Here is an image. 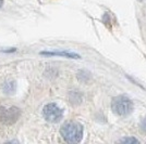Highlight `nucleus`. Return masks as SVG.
<instances>
[{"label":"nucleus","instance_id":"obj_1","mask_svg":"<svg viewBox=\"0 0 146 144\" xmlns=\"http://www.w3.org/2000/svg\"><path fill=\"white\" fill-rule=\"evenodd\" d=\"M60 133L68 143H79L83 138V127L79 122L69 121L61 127Z\"/></svg>","mask_w":146,"mask_h":144},{"label":"nucleus","instance_id":"obj_2","mask_svg":"<svg viewBox=\"0 0 146 144\" xmlns=\"http://www.w3.org/2000/svg\"><path fill=\"white\" fill-rule=\"evenodd\" d=\"M111 108L115 114L119 116H128L133 111V103L125 96H118L112 99Z\"/></svg>","mask_w":146,"mask_h":144},{"label":"nucleus","instance_id":"obj_3","mask_svg":"<svg viewBox=\"0 0 146 144\" xmlns=\"http://www.w3.org/2000/svg\"><path fill=\"white\" fill-rule=\"evenodd\" d=\"M45 119L50 122H58L63 116V111L55 103H49L43 109Z\"/></svg>","mask_w":146,"mask_h":144},{"label":"nucleus","instance_id":"obj_4","mask_svg":"<svg viewBox=\"0 0 146 144\" xmlns=\"http://www.w3.org/2000/svg\"><path fill=\"white\" fill-rule=\"evenodd\" d=\"M21 115V112L18 107H12L7 108L1 106L0 107V121H2L6 125H12L17 120L19 119Z\"/></svg>","mask_w":146,"mask_h":144},{"label":"nucleus","instance_id":"obj_5","mask_svg":"<svg viewBox=\"0 0 146 144\" xmlns=\"http://www.w3.org/2000/svg\"><path fill=\"white\" fill-rule=\"evenodd\" d=\"M44 55H59V56H64L69 59H80V55L76 53H71V52H42Z\"/></svg>","mask_w":146,"mask_h":144},{"label":"nucleus","instance_id":"obj_6","mask_svg":"<svg viewBox=\"0 0 146 144\" xmlns=\"http://www.w3.org/2000/svg\"><path fill=\"white\" fill-rule=\"evenodd\" d=\"M3 90L6 93H9V92H14L15 90V84L14 82H7L3 87Z\"/></svg>","mask_w":146,"mask_h":144},{"label":"nucleus","instance_id":"obj_7","mask_svg":"<svg viewBox=\"0 0 146 144\" xmlns=\"http://www.w3.org/2000/svg\"><path fill=\"white\" fill-rule=\"evenodd\" d=\"M121 142H123V143H134V142L139 143V141H137L136 139H134V138H125V139H122Z\"/></svg>","mask_w":146,"mask_h":144},{"label":"nucleus","instance_id":"obj_8","mask_svg":"<svg viewBox=\"0 0 146 144\" xmlns=\"http://www.w3.org/2000/svg\"><path fill=\"white\" fill-rule=\"evenodd\" d=\"M140 126H141V130H142V131H144L146 133V117L141 121Z\"/></svg>","mask_w":146,"mask_h":144},{"label":"nucleus","instance_id":"obj_9","mask_svg":"<svg viewBox=\"0 0 146 144\" xmlns=\"http://www.w3.org/2000/svg\"><path fill=\"white\" fill-rule=\"evenodd\" d=\"M2 3H3V0H0V8L2 6Z\"/></svg>","mask_w":146,"mask_h":144}]
</instances>
